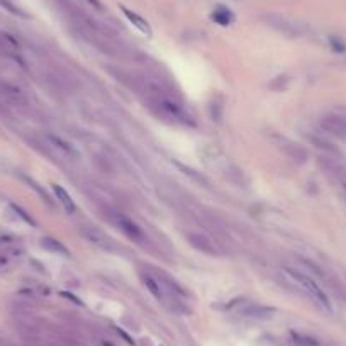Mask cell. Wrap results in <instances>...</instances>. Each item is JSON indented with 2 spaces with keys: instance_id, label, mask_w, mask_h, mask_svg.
<instances>
[{
  "instance_id": "6da1fadb",
  "label": "cell",
  "mask_w": 346,
  "mask_h": 346,
  "mask_svg": "<svg viewBox=\"0 0 346 346\" xmlns=\"http://www.w3.org/2000/svg\"><path fill=\"white\" fill-rule=\"evenodd\" d=\"M283 273H285V277L290 280L293 285H297L302 292L307 293V295L316 302L319 307L327 310V312H331L332 305H331L329 297H327V293L322 290L321 285H319L312 277H309L307 273H304V271H300L297 268H292V266H285V268H283Z\"/></svg>"
},
{
  "instance_id": "7a4b0ae2",
  "label": "cell",
  "mask_w": 346,
  "mask_h": 346,
  "mask_svg": "<svg viewBox=\"0 0 346 346\" xmlns=\"http://www.w3.org/2000/svg\"><path fill=\"white\" fill-rule=\"evenodd\" d=\"M0 100H2V104L6 107L14 109H24L29 104L28 95L24 94V90H21L17 85L6 80H0Z\"/></svg>"
},
{
  "instance_id": "3957f363",
  "label": "cell",
  "mask_w": 346,
  "mask_h": 346,
  "mask_svg": "<svg viewBox=\"0 0 346 346\" xmlns=\"http://www.w3.org/2000/svg\"><path fill=\"white\" fill-rule=\"evenodd\" d=\"M153 104L158 109V112H161L165 117H168V119L180 122V124H194V122H192V117L185 112V109H183L180 104L173 102V100H170V99H165V97L156 99Z\"/></svg>"
},
{
  "instance_id": "277c9868",
  "label": "cell",
  "mask_w": 346,
  "mask_h": 346,
  "mask_svg": "<svg viewBox=\"0 0 346 346\" xmlns=\"http://www.w3.org/2000/svg\"><path fill=\"white\" fill-rule=\"evenodd\" d=\"M112 217H114L116 226L119 227L121 233L124 234L126 238H129L131 241H134V243H143V241H144V233H143L141 227H139L133 221V219L124 216V214H121V212H116Z\"/></svg>"
},
{
  "instance_id": "5b68a950",
  "label": "cell",
  "mask_w": 346,
  "mask_h": 346,
  "mask_svg": "<svg viewBox=\"0 0 346 346\" xmlns=\"http://www.w3.org/2000/svg\"><path fill=\"white\" fill-rule=\"evenodd\" d=\"M45 139H46L48 146L58 153V156H61V158H65L68 161H75V160H78V156H80V155H78V151L72 146V143L65 141V139L60 138V136L46 134Z\"/></svg>"
},
{
  "instance_id": "8992f818",
  "label": "cell",
  "mask_w": 346,
  "mask_h": 346,
  "mask_svg": "<svg viewBox=\"0 0 346 346\" xmlns=\"http://www.w3.org/2000/svg\"><path fill=\"white\" fill-rule=\"evenodd\" d=\"M141 280H143L144 287L151 292V295L155 297L156 300H161V302L166 300L165 285L160 280L158 275H153V273H150V271H141Z\"/></svg>"
},
{
  "instance_id": "52a82bcc",
  "label": "cell",
  "mask_w": 346,
  "mask_h": 346,
  "mask_svg": "<svg viewBox=\"0 0 346 346\" xmlns=\"http://www.w3.org/2000/svg\"><path fill=\"white\" fill-rule=\"evenodd\" d=\"M0 56H6V58L11 60H21V51H19V45L12 36L2 33L0 31Z\"/></svg>"
},
{
  "instance_id": "ba28073f",
  "label": "cell",
  "mask_w": 346,
  "mask_h": 346,
  "mask_svg": "<svg viewBox=\"0 0 346 346\" xmlns=\"http://www.w3.org/2000/svg\"><path fill=\"white\" fill-rule=\"evenodd\" d=\"M121 11H122V14H124L126 19H128L129 23L139 31V33L144 34V36H151V28H150V24H148V21L144 19V17L136 14L134 11H129V9L124 7V6H121Z\"/></svg>"
},
{
  "instance_id": "9c48e42d",
  "label": "cell",
  "mask_w": 346,
  "mask_h": 346,
  "mask_svg": "<svg viewBox=\"0 0 346 346\" xmlns=\"http://www.w3.org/2000/svg\"><path fill=\"white\" fill-rule=\"evenodd\" d=\"M23 255H24V251L17 246H11V244H9V246L0 248V270L14 265L16 261H19L21 258H23Z\"/></svg>"
},
{
  "instance_id": "30bf717a",
  "label": "cell",
  "mask_w": 346,
  "mask_h": 346,
  "mask_svg": "<svg viewBox=\"0 0 346 346\" xmlns=\"http://www.w3.org/2000/svg\"><path fill=\"white\" fill-rule=\"evenodd\" d=\"M188 241H190L192 246H195L197 249H200V251L207 253V255H217V248L216 244H214V241H211L209 238H205L204 234H194L190 233L188 234Z\"/></svg>"
},
{
  "instance_id": "8fae6325",
  "label": "cell",
  "mask_w": 346,
  "mask_h": 346,
  "mask_svg": "<svg viewBox=\"0 0 346 346\" xmlns=\"http://www.w3.org/2000/svg\"><path fill=\"white\" fill-rule=\"evenodd\" d=\"M53 192H55L56 199L60 200L61 207L65 209V212H68V214H75L77 212L75 200L72 199V195H70L63 187H61V185H53Z\"/></svg>"
},
{
  "instance_id": "7c38bea8",
  "label": "cell",
  "mask_w": 346,
  "mask_h": 346,
  "mask_svg": "<svg viewBox=\"0 0 346 346\" xmlns=\"http://www.w3.org/2000/svg\"><path fill=\"white\" fill-rule=\"evenodd\" d=\"M275 309L271 307H263V305H248L239 310L241 316H246L251 319H268L273 316Z\"/></svg>"
},
{
  "instance_id": "4fadbf2b",
  "label": "cell",
  "mask_w": 346,
  "mask_h": 346,
  "mask_svg": "<svg viewBox=\"0 0 346 346\" xmlns=\"http://www.w3.org/2000/svg\"><path fill=\"white\" fill-rule=\"evenodd\" d=\"M322 128L336 136H344L346 134V121L336 116H327L322 119Z\"/></svg>"
},
{
  "instance_id": "5bb4252c",
  "label": "cell",
  "mask_w": 346,
  "mask_h": 346,
  "mask_svg": "<svg viewBox=\"0 0 346 346\" xmlns=\"http://www.w3.org/2000/svg\"><path fill=\"white\" fill-rule=\"evenodd\" d=\"M290 339L295 346H321V341L316 336L302 331H290Z\"/></svg>"
},
{
  "instance_id": "9a60e30c",
  "label": "cell",
  "mask_w": 346,
  "mask_h": 346,
  "mask_svg": "<svg viewBox=\"0 0 346 346\" xmlns=\"http://www.w3.org/2000/svg\"><path fill=\"white\" fill-rule=\"evenodd\" d=\"M83 234H85L87 238L92 241V243L99 244L100 248H104V249H111L112 248L111 239H109L107 236H104L102 233H99L95 227H83Z\"/></svg>"
},
{
  "instance_id": "2e32d148",
  "label": "cell",
  "mask_w": 346,
  "mask_h": 346,
  "mask_svg": "<svg viewBox=\"0 0 346 346\" xmlns=\"http://www.w3.org/2000/svg\"><path fill=\"white\" fill-rule=\"evenodd\" d=\"M212 21L217 23L219 26H229L234 21V14L227 7L219 6L216 11L212 12Z\"/></svg>"
},
{
  "instance_id": "e0dca14e",
  "label": "cell",
  "mask_w": 346,
  "mask_h": 346,
  "mask_svg": "<svg viewBox=\"0 0 346 346\" xmlns=\"http://www.w3.org/2000/svg\"><path fill=\"white\" fill-rule=\"evenodd\" d=\"M41 246L51 253H58V255H65V256L70 255V251L65 248V244H61L60 241L55 238H45L41 241Z\"/></svg>"
},
{
  "instance_id": "ac0fdd59",
  "label": "cell",
  "mask_w": 346,
  "mask_h": 346,
  "mask_svg": "<svg viewBox=\"0 0 346 346\" xmlns=\"http://www.w3.org/2000/svg\"><path fill=\"white\" fill-rule=\"evenodd\" d=\"M0 6H2V7H6L7 11H11L12 14H21V12H19V9H17V7L14 6V4L11 2V0H0Z\"/></svg>"
},
{
  "instance_id": "d6986e66",
  "label": "cell",
  "mask_w": 346,
  "mask_h": 346,
  "mask_svg": "<svg viewBox=\"0 0 346 346\" xmlns=\"http://www.w3.org/2000/svg\"><path fill=\"white\" fill-rule=\"evenodd\" d=\"M331 45H332V48H334L336 51H338V53H344V45L341 41H338V39H334V38H331Z\"/></svg>"
},
{
  "instance_id": "ffe728a7",
  "label": "cell",
  "mask_w": 346,
  "mask_h": 346,
  "mask_svg": "<svg viewBox=\"0 0 346 346\" xmlns=\"http://www.w3.org/2000/svg\"><path fill=\"white\" fill-rule=\"evenodd\" d=\"M12 207H14V211H16V212H19V216L23 217L26 222H29V224H34V221H33V219H31V217L28 216V214H26V212L23 211V209H21V207H17V205H12Z\"/></svg>"
},
{
  "instance_id": "44dd1931",
  "label": "cell",
  "mask_w": 346,
  "mask_h": 346,
  "mask_svg": "<svg viewBox=\"0 0 346 346\" xmlns=\"http://www.w3.org/2000/svg\"><path fill=\"white\" fill-rule=\"evenodd\" d=\"M87 2H89L90 6L95 9V11H99V12H104V11H106V9H104V6H102V2H100V0H87Z\"/></svg>"
},
{
  "instance_id": "7402d4cb",
  "label": "cell",
  "mask_w": 346,
  "mask_h": 346,
  "mask_svg": "<svg viewBox=\"0 0 346 346\" xmlns=\"http://www.w3.org/2000/svg\"><path fill=\"white\" fill-rule=\"evenodd\" d=\"M9 244H12V238L7 234H0V248L4 246H9Z\"/></svg>"
},
{
  "instance_id": "603a6c76",
  "label": "cell",
  "mask_w": 346,
  "mask_h": 346,
  "mask_svg": "<svg viewBox=\"0 0 346 346\" xmlns=\"http://www.w3.org/2000/svg\"><path fill=\"white\" fill-rule=\"evenodd\" d=\"M4 109H6V106H4V104H2V100H0V112H2Z\"/></svg>"
}]
</instances>
